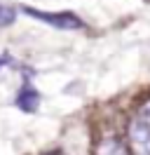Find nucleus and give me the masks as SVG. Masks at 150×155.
Returning <instances> with one entry per match:
<instances>
[{"label":"nucleus","mask_w":150,"mask_h":155,"mask_svg":"<svg viewBox=\"0 0 150 155\" xmlns=\"http://www.w3.org/2000/svg\"><path fill=\"white\" fill-rule=\"evenodd\" d=\"M14 21H17V10L5 5V2H0V28H5V26L14 24Z\"/></svg>","instance_id":"nucleus-5"},{"label":"nucleus","mask_w":150,"mask_h":155,"mask_svg":"<svg viewBox=\"0 0 150 155\" xmlns=\"http://www.w3.org/2000/svg\"><path fill=\"white\" fill-rule=\"evenodd\" d=\"M17 106L24 113H38V108H40V92L33 89L31 85H24L21 92L17 94Z\"/></svg>","instance_id":"nucleus-3"},{"label":"nucleus","mask_w":150,"mask_h":155,"mask_svg":"<svg viewBox=\"0 0 150 155\" xmlns=\"http://www.w3.org/2000/svg\"><path fill=\"white\" fill-rule=\"evenodd\" d=\"M45 155H64L61 150H52V153H45Z\"/></svg>","instance_id":"nucleus-7"},{"label":"nucleus","mask_w":150,"mask_h":155,"mask_svg":"<svg viewBox=\"0 0 150 155\" xmlns=\"http://www.w3.org/2000/svg\"><path fill=\"white\" fill-rule=\"evenodd\" d=\"M28 17H33V19L42 21L47 26H54V28H61V31H80L84 26L80 17H75L73 12H40L35 7H24Z\"/></svg>","instance_id":"nucleus-1"},{"label":"nucleus","mask_w":150,"mask_h":155,"mask_svg":"<svg viewBox=\"0 0 150 155\" xmlns=\"http://www.w3.org/2000/svg\"><path fill=\"white\" fill-rule=\"evenodd\" d=\"M94 155H131L129 146L115 139V136H103L101 141L96 143V153Z\"/></svg>","instance_id":"nucleus-4"},{"label":"nucleus","mask_w":150,"mask_h":155,"mask_svg":"<svg viewBox=\"0 0 150 155\" xmlns=\"http://www.w3.org/2000/svg\"><path fill=\"white\" fill-rule=\"evenodd\" d=\"M127 136H129V148L134 155H150V129L139 117H134L129 122Z\"/></svg>","instance_id":"nucleus-2"},{"label":"nucleus","mask_w":150,"mask_h":155,"mask_svg":"<svg viewBox=\"0 0 150 155\" xmlns=\"http://www.w3.org/2000/svg\"><path fill=\"white\" fill-rule=\"evenodd\" d=\"M139 120H141V122H143V125H145V127L150 129V97L145 99L143 104H141V110H139Z\"/></svg>","instance_id":"nucleus-6"}]
</instances>
